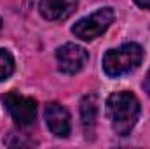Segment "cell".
Instances as JSON below:
<instances>
[{
    "instance_id": "cell-1",
    "label": "cell",
    "mask_w": 150,
    "mask_h": 149,
    "mask_svg": "<svg viewBox=\"0 0 150 149\" xmlns=\"http://www.w3.org/2000/svg\"><path fill=\"white\" fill-rule=\"evenodd\" d=\"M105 107H107V117L112 125V130L120 137H127L133 132L142 114L140 100L131 91L112 93L107 98Z\"/></svg>"
},
{
    "instance_id": "cell-2",
    "label": "cell",
    "mask_w": 150,
    "mask_h": 149,
    "mask_svg": "<svg viewBox=\"0 0 150 149\" xmlns=\"http://www.w3.org/2000/svg\"><path fill=\"white\" fill-rule=\"evenodd\" d=\"M143 47L136 42L122 44L115 49H108L103 56V70L108 77H120L136 70L143 62Z\"/></svg>"
},
{
    "instance_id": "cell-3",
    "label": "cell",
    "mask_w": 150,
    "mask_h": 149,
    "mask_svg": "<svg viewBox=\"0 0 150 149\" xmlns=\"http://www.w3.org/2000/svg\"><path fill=\"white\" fill-rule=\"evenodd\" d=\"M113 18H115V12L112 7H101L96 12H93L91 16L79 19L72 27V34L86 42L94 40L108 30V27L113 23Z\"/></svg>"
},
{
    "instance_id": "cell-4",
    "label": "cell",
    "mask_w": 150,
    "mask_h": 149,
    "mask_svg": "<svg viewBox=\"0 0 150 149\" xmlns=\"http://www.w3.org/2000/svg\"><path fill=\"white\" fill-rule=\"evenodd\" d=\"M0 102L19 126H30L37 117V100L32 97H23L16 91H9L2 95Z\"/></svg>"
},
{
    "instance_id": "cell-5",
    "label": "cell",
    "mask_w": 150,
    "mask_h": 149,
    "mask_svg": "<svg viewBox=\"0 0 150 149\" xmlns=\"http://www.w3.org/2000/svg\"><path fill=\"white\" fill-rule=\"evenodd\" d=\"M56 60H58V69L63 74L74 75L84 69V65L89 60V53L74 42H67L56 51Z\"/></svg>"
},
{
    "instance_id": "cell-6",
    "label": "cell",
    "mask_w": 150,
    "mask_h": 149,
    "mask_svg": "<svg viewBox=\"0 0 150 149\" xmlns=\"http://www.w3.org/2000/svg\"><path fill=\"white\" fill-rule=\"evenodd\" d=\"M45 125L49 128V132L59 139H67L70 135L72 130V123H70V112L67 111V107H63L61 104L51 102L45 105Z\"/></svg>"
},
{
    "instance_id": "cell-7",
    "label": "cell",
    "mask_w": 150,
    "mask_h": 149,
    "mask_svg": "<svg viewBox=\"0 0 150 149\" xmlns=\"http://www.w3.org/2000/svg\"><path fill=\"white\" fill-rule=\"evenodd\" d=\"M79 0H40L38 12L47 21H63L77 9Z\"/></svg>"
},
{
    "instance_id": "cell-8",
    "label": "cell",
    "mask_w": 150,
    "mask_h": 149,
    "mask_svg": "<svg viewBox=\"0 0 150 149\" xmlns=\"http://www.w3.org/2000/svg\"><path fill=\"white\" fill-rule=\"evenodd\" d=\"M80 119H82V128L87 137L94 133L96 119H98V98L96 95H86L80 100Z\"/></svg>"
},
{
    "instance_id": "cell-9",
    "label": "cell",
    "mask_w": 150,
    "mask_h": 149,
    "mask_svg": "<svg viewBox=\"0 0 150 149\" xmlns=\"http://www.w3.org/2000/svg\"><path fill=\"white\" fill-rule=\"evenodd\" d=\"M14 69H16V63L12 54L7 49H0V81L9 79L14 74Z\"/></svg>"
},
{
    "instance_id": "cell-10",
    "label": "cell",
    "mask_w": 150,
    "mask_h": 149,
    "mask_svg": "<svg viewBox=\"0 0 150 149\" xmlns=\"http://www.w3.org/2000/svg\"><path fill=\"white\" fill-rule=\"evenodd\" d=\"M143 90L150 97V69H149V72H147V75H145V81H143Z\"/></svg>"
},
{
    "instance_id": "cell-11",
    "label": "cell",
    "mask_w": 150,
    "mask_h": 149,
    "mask_svg": "<svg viewBox=\"0 0 150 149\" xmlns=\"http://www.w3.org/2000/svg\"><path fill=\"white\" fill-rule=\"evenodd\" d=\"M134 4H136L138 7H142V9L150 11V0H134Z\"/></svg>"
},
{
    "instance_id": "cell-12",
    "label": "cell",
    "mask_w": 150,
    "mask_h": 149,
    "mask_svg": "<svg viewBox=\"0 0 150 149\" xmlns=\"http://www.w3.org/2000/svg\"><path fill=\"white\" fill-rule=\"evenodd\" d=\"M0 30H2V18H0Z\"/></svg>"
}]
</instances>
